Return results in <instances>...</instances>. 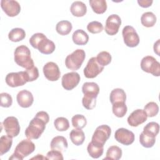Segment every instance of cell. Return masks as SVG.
<instances>
[{"mask_svg":"<svg viewBox=\"0 0 160 160\" xmlns=\"http://www.w3.org/2000/svg\"><path fill=\"white\" fill-rule=\"evenodd\" d=\"M49 121V116L48 112L43 111L38 112L25 130L26 138L29 139H38L44 131L46 124Z\"/></svg>","mask_w":160,"mask_h":160,"instance_id":"obj_1","label":"cell"},{"mask_svg":"<svg viewBox=\"0 0 160 160\" xmlns=\"http://www.w3.org/2000/svg\"><path fill=\"white\" fill-rule=\"evenodd\" d=\"M29 43L32 48L38 49L41 53L44 54L52 53L56 48L54 42L41 32L34 34L29 39Z\"/></svg>","mask_w":160,"mask_h":160,"instance_id":"obj_2","label":"cell"},{"mask_svg":"<svg viewBox=\"0 0 160 160\" xmlns=\"http://www.w3.org/2000/svg\"><path fill=\"white\" fill-rule=\"evenodd\" d=\"M14 59L18 66L26 69L34 66L33 59L31 57V51L25 45H21L16 48Z\"/></svg>","mask_w":160,"mask_h":160,"instance_id":"obj_3","label":"cell"},{"mask_svg":"<svg viewBox=\"0 0 160 160\" xmlns=\"http://www.w3.org/2000/svg\"><path fill=\"white\" fill-rule=\"evenodd\" d=\"M35 148V144L31 139H23L18 144L14 153L9 157V159L22 160L25 157L33 152Z\"/></svg>","mask_w":160,"mask_h":160,"instance_id":"obj_4","label":"cell"},{"mask_svg":"<svg viewBox=\"0 0 160 160\" xmlns=\"http://www.w3.org/2000/svg\"><path fill=\"white\" fill-rule=\"evenodd\" d=\"M85 58V51L83 49H78L67 56L65 59V65L70 70H78L82 66Z\"/></svg>","mask_w":160,"mask_h":160,"instance_id":"obj_5","label":"cell"},{"mask_svg":"<svg viewBox=\"0 0 160 160\" xmlns=\"http://www.w3.org/2000/svg\"><path fill=\"white\" fill-rule=\"evenodd\" d=\"M111 134V128L106 125L102 124L98 126L92 136L91 142L94 144L104 147L107 140L109 138Z\"/></svg>","mask_w":160,"mask_h":160,"instance_id":"obj_6","label":"cell"},{"mask_svg":"<svg viewBox=\"0 0 160 160\" xmlns=\"http://www.w3.org/2000/svg\"><path fill=\"white\" fill-rule=\"evenodd\" d=\"M141 68L143 71L154 76H160V63L151 56H145L141 59Z\"/></svg>","mask_w":160,"mask_h":160,"instance_id":"obj_7","label":"cell"},{"mask_svg":"<svg viewBox=\"0 0 160 160\" xmlns=\"http://www.w3.org/2000/svg\"><path fill=\"white\" fill-rule=\"evenodd\" d=\"M124 44L130 48H134L139 43V37L135 29L131 26H126L122 31Z\"/></svg>","mask_w":160,"mask_h":160,"instance_id":"obj_8","label":"cell"},{"mask_svg":"<svg viewBox=\"0 0 160 160\" xmlns=\"http://www.w3.org/2000/svg\"><path fill=\"white\" fill-rule=\"evenodd\" d=\"M6 134L11 138L16 137L20 132V125L18 119L14 116L6 118L2 122Z\"/></svg>","mask_w":160,"mask_h":160,"instance_id":"obj_9","label":"cell"},{"mask_svg":"<svg viewBox=\"0 0 160 160\" xmlns=\"http://www.w3.org/2000/svg\"><path fill=\"white\" fill-rule=\"evenodd\" d=\"M104 69V66L100 65L96 57L90 58L84 69V75L86 78H94Z\"/></svg>","mask_w":160,"mask_h":160,"instance_id":"obj_10","label":"cell"},{"mask_svg":"<svg viewBox=\"0 0 160 160\" xmlns=\"http://www.w3.org/2000/svg\"><path fill=\"white\" fill-rule=\"evenodd\" d=\"M6 84L12 88H16L24 85L27 82L24 71L8 73L5 78Z\"/></svg>","mask_w":160,"mask_h":160,"instance_id":"obj_11","label":"cell"},{"mask_svg":"<svg viewBox=\"0 0 160 160\" xmlns=\"http://www.w3.org/2000/svg\"><path fill=\"white\" fill-rule=\"evenodd\" d=\"M121 24V19L118 14H111L107 18L105 24V31L110 36L116 34Z\"/></svg>","mask_w":160,"mask_h":160,"instance_id":"obj_12","label":"cell"},{"mask_svg":"<svg viewBox=\"0 0 160 160\" xmlns=\"http://www.w3.org/2000/svg\"><path fill=\"white\" fill-rule=\"evenodd\" d=\"M80 79L79 74L76 72H71L64 74L62 77V86L64 89L71 91L78 85Z\"/></svg>","mask_w":160,"mask_h":160,"instance_id":"obj_13","label":"cell"},{"mask_svg":"<svg viewBox=\"0 0 160 160\" xmlns=\"http://www.w3.org/2000/svg\"><path fill=\"white\" fill-rule=\"evenodd\" d=\"M114 138L118 142L125 146H129L133 143L135 136L132 131L128 129L121 128L116 131Z\"/></svg>","mask_w":160,"mask_h":160,"instance_id":"obj_14","label":"cell"},{"mask_svg":"<svg viewBox=\"0 0 160 160\" xmlns=\"http://www.w3.org/2000/svg\"><path fill=\"white\" fill-rule=\"evenodd\" d=\"M1 6L5 14L9 17L16 16L21 11V6L16 1L2 0Z\"/></svg>","mask_w":160,"mask_h":160,"instance_id":"obj_15","label":"cell"},{"mask_svg":"<svg viewBox=\"0 0 160 160\" xmlns=\"http://www.w3.org/2000/svg\"><path fill=\"white\" fill-rule=\"evenodd\" d=\"M43 73L45 78L50 81H58L61 76L59 68L56 63L48 62L43 66Z\"/></svg>","mask_w":160,"mask_h":160,"instance_id":"obj_16","label":"cell"},{"mask_svg":"<svg viewBox=\"0 0 160 160\" xmlns=\"http://www.w3.org/2000/svg\"><path fill=\"white\" fill-rule=\"evenodd\" d=\"M148 118L147 114L144 109H138L132 111L128 116L127 121L129 125L132 127H137L144 123Z\"/></svg>","mask_w":160,"mask_h":160,"instance_id":"obj_17","label":"cell"},{"mask_svg":"<svg viewBox=\"0 0 160 160\" xmlns=\"http://www.w3.org/2000/svg\"><path fill=\"white\" fill-rule=\"evenodd\" d=\"M16 100L18 104L23 108H28L30 107L33 102H34V98L32 94L26 89L20 91L17 96H16Z\"/></svg>","mask_w":160,"mask_h":160,"instance_id":"obj_18","label":"cell"},{"mask_svg":"<svg viewBox=\"0 0 160 160\" xmlns=\"http://www.w3.org/2000/svg\"><path fill=\"white\" fill-rule=\"evenodd\" d=\"M82 92L84 95V96L97 98L99 92V87L96 82H86L82 86Z\"/></svg>","mask_w":160,"mask_h":160,"instance_id":"obj_19","label":"cell"},{"mask_svg":"<svg viewBox=\"0 0 160 160\" xmlns=\"http://www.w3.org/2000/svg\"><path fill=\"white\" fill-rule=\"evenodd\" d=\"M50 146L51 149L57 150L62 152L67 149L68 144L67 139L64 136H58L52 138Z\"/></svg>","mask_w":160,"mask_h":160,"instance_id":"obj_20","label":"cell"},{"mask_svg":"<svg viewBox=\"0 0 160 160\" xmlns=\"http://www.w3.org/2000/svg\"><path fill=\"white\" fill-rule=\"evenodd\" d=\"M70 11L74 16L82 17L87 12V7L83 2L76 1L72 3L70 7Z\"/></svg>","mask_w":160,"mask_h":160,"instance_id":"obj_21","label":"cell"},{"mask_svg":"<svg viewBox=\"0 0 160 160\" xmlns=\"http://www.w3.org/2000/svg\"><path fill=\"white\" fill-rule=\"evenodd\" d=\"M72 39L75 44L83 46L88 43L89 41V36L84 30L77 29L73 32Z\"/></svg>","mask_w":160,"mask_h":160,"instance_id":"obj_22","label":"cell"},{"mask_svg":"<svg viewBox=\"0 0 160 160\" xmlns=\"http://www.w3.org/2000/svg\"><path fill=\"white\" fill-rule=\"evenodd\" d=\"M69 138L72 142L76 146L82 144L85 140V134L81 129H74L69 134Z\"/></svg>","mask_w":160,"mask_h":160,"instance_id":"obj_23","label":"cell"},{"mask_svg":"<svg viewBox=\"0 0 160 160\" xmlns=\"http://www.w3.org/2000/svg\"><path fill=\"white\" fill-rule=\"evenodd\" d=\"M109 99L111 104H114L118 102H126V94L125 91L122 89L116 88L110 93Z\"/></svg>","mask_w":160,"mask_h":160,"instance_id":"obj_24","label":"cell"},{"mask_svg":"<svg viewBox=\"0 0 160 160\" xmlns=\"http://www.w3.org/2000/svg\"><path fill=\"white\" fill-rule=\"evenodd\" d=\"M89 2L92 11L98 14H103L107 9V2L105 0H89Z\"/></svg>","mask_w":160,"mask_h":160,"instance_id":"obj_25","label":"cell"},{"mask_svg":"<svg viewBox=\"0 0 160 160\" xmlns=\"http://www.w3.org/2000/svg\"><path fill=\"white\" fill-rule=\"evenodd\" d=\"M72 29V24L69 21H61L58 22L56 26L57 32L62 36H66L70 33Z\"/></svg>","mask_w":160,"mask_h":160,"instance_id":"obj_26","label":"cell"},{"mask_svg":"<svg viewBox=\"0 0 160 160\" xmlns=\"http://www.w3.org/2000/svg\"><path fill=\"white\" fill-rule=\"evenodd\" d=\"M26 37L25 31L19 28H16L12 29L9 34L8 38L12 42H19L23 40Z\"/></svg>","mask_w":160,"mask_h":160,"instance_id":"obj_27","label":"cell"},{"mask_svg":"<svg viewBox=\"0 0 160 160\" xmlns=\"http://www.w3.org/2000/svg\"><path fill=\"white\" fill-rule=\"evenodd\" d=\"M156 16L152 12H146L141 17V24L146 28L154 26L156 22Z\"/></svg>","mask_w":160,"mask_h":160,"instance_id":"obj_28","label":"cell"},{"mask_svg":"<svg viewBox=\"0 0 160 160\" xmlns=\"http://www.w3.org/2000/svg\"><path fill=\"white\" fill-rule=\"evenodd\" d=\"M122 150L117 146H110L106 152V156L104 159H110V160H118L121 159L122 156Z\"/></svg>","mask_w":160,"mask_h":160,"instance_id":"obj_29","label":"cell"},{"mask_svg":"<svg viewBox=\"0 0 160 160\" xmlns=\"http://www.w3.org/2000/svg\"><path fill=\"white\" fill-rule=\"evenodd\" d=\"M12 144V138L3 135L0 138V155L2 156L4 154L8 152L11 149Z\"/></svg>","mask_w":160,"mask_h":160,"instance_id":"obj_30","label":"cell"},{"mask_svg":"<svg viewBox=\"0 0 160 160\" xmlns=\"http://www.w3.org/2000/svg\"><path fill=\"white\" fill-rule=\"evenodd\" d=\"M140 144L144 148H152L156 142V137L148 133L142 132L139 135Z\"/></svg>","mask_w":160,"mask_h":160,"instance_id":"obj_31","label":"cell"},{"mask_svg":"<svg viewBox=\"0 0 160 160\" xmlns=\"http://www.w3.org/2000/svg\"><path fill=\"white\" fill-rule=\"evenodd\" d=\"M87 151L89 155L94 159H98L101 157L104 152V147L99 146L90 142L87 147Z\"/></svg>","mask_w":160,"mask_h":160,"instance_id":"obj_32","label":"cell"},{"mask_svg":"<svg viewBox=\"0 0 160 160\" xmlns=\"http://www.w3.org/2000/svg\"><path fill=\"white\" fill-rule=\"evenodd\" d=\"M112 110L113 114L118 118H122L127 112L128 108L124 102H118L112 104Z\"/></svg>","mask_w":160,"mask_h":160,"instance_id":"obj_33","label":"cell"},{"mask_svg":"<svg viewBox=\"0 0 160 160\" xmlns=\"http://www.w3.org/2000/svg\"><path fill=\"white\" fill-rule=\"evenodd\" d=\"M72 125L74 128L82 129L87 124L86 118L82 114H76L71 119Z\"/></svg>","mask_w":160,"mask_h":160,"instance_id":"obj_34","label":"cell"},{"mask_svg":"<svg viewBox=\"0 0 160 160\" xmlns=\"http://www.w3.org/2000/svg\"><path fill=\"white\" fill-rule=\"evenodd\" d=\"M54 125L58 131H66L69 128V121L64 117L57 118L54 121Z\"/></svg>","mask_w":160,"mask_h":160,"instance_id":"obj_35","label":"cell"},{"mask_svg":"<svg viewBox=\"0 0 160 160\" xmlns=\"http://www.w3.org/2000/svg\"><path fill=\"white\" fill-rule=\"evenodd\" d=\"M144 110L147 114L148 117L152 118L156 116L158 114L159 112V106L157 103L151 101L145 105Z\"/></svg>","mask_w":160,"mask_h":160,"instance_id":"obj_36","label":"cell"},{"mask_svg":"<svg viewBox=\"0 0 160 160\" xmlns=\"http://www.w3.org/2000/svg\"><path fill=\"white\" fill-rule=\"evenodd\" d=\"M159 131V125L156 122H150L148 123L143 128L142 132L148 133L153 136H156Z\"/></svg>","mask_w":160,"mask_h":160,"instance_id":"obj_37","label":"cell"},{"mask_svg":"<svg viewBox=\"0 0 160 160\" xmlns=\"http://www.w3.org/2000/svg\"><path fill=\"white\" fill-rule=\"evenodd\" d=\"M97 61L98 63L101 65L102 66H105L108 65L112 59L111 55L109 52L107 51H101L98 54L97 56L96 57Z\"/></svg>","mask_w":160,"mask_h":160,"instance_id":"obj_38","label":"cell"},{"mask_svg":"<svg viewBox=\"0 0 160 160\" xmlns=\"http://www.w3.org/2000/svg\"><path fill=\"white\" fill-rule=\"evenodd\" d=\"M103 25L101 22L94 21L88 23L87 26L88 31L92 34H98L103 30Z\"/></svg>","mask_w":160,"mask_h":160,"instance_id":"obj_39","label":"cell"},{"mask_svg":"<svg viewBox=\"0 0 160 160\" xmlns=\"http://www.w3.org/2000/svg\"><path fill=\"white\" fill-rule=\"evenodd\" d=\"M27 82H32L36 80L39 77V71L37 67L33 66L24 71Z\"/></svg>","mask_w":160,"mask_h":160,"instance_id":"obj_40","label":"cell"},{"mask_svg":"<svg viewBox=\"0 0 160 160\" xmlns=\"http://www.w3.org/2000/svg\"><path fill=\"white\" fill-rule=\"evenodd\" d=\"M1 96V106L3 108H9L12 104V98L11 96L6 92H2Z\"/></svg>","mask_w":160,"mask_h":160,"instance_id":"obj_41","label":"cell"},{"mask_svg":"<svg viewBox=\"0 0 160 160\" xmlns=\"http://www.w3.org/2000/svg\"><path fill=\"white\" fill-rule=\"evenodd\" d=\"M96 103V98H91L84 96L82 99V104L84 108L86 109L91 110L95 108Z\"/></svg>","mask_w":160,"mask_h":160,"instance_id":"obj_42","label":"cell"},{"mask_svg":"<svg viewBox=\"0 0 160 160\" xmlns=\"http://www.w3.org/2000/svg\"><path fill=\"white\" fill-rule=\"evenodd\" d=\"M47 159H58V160H62L64 159L62 153L61 151L57 150L49 151L46 154Z\"/></svg>","mask_w":160,"mask_h":160,"instance_id":"obj_43","label":"cell"},{"mask_svg":"<svg viewBox=\"0 0 160 160\" xmlns=\"http://www.w3.org/2000/svg\"><path fill=\"white\" fill-rule=\"evenodd\" d=\"M152 0H138V3L139 4V5L144 8L150 7L152 5Z\"/></svg>","mask_w":160,"mask_h":160,"instance_id":"obj_44","label":"cell"},{"mask_svg":"<svg viewBox=\"0 0 160 160\" xmlns=\"http://www.w3.org/2000/svg\"><path fill=\"white\" fill-rule=\"evenodd\" d=\"M153 49H154V52L158 56H159V39H158V41L154 44Z\"/></svg>","mask_w":160,"mask_h":160,"instance_id":"obj_45","label":"cell"},{"mask_svg":"<svg viewBox=\"0 0 160 160\" xmlns=\"http://www.w3.org/2000/svg\"><path fill=\"white\" fill-rule=\"evenodd\" d=\"M31 159H47L46 157H43V156H42V154H37V156L33 157V158H32Z\"/></svg>","mask_w":160,"mask_h":160,"instance_id":"obj_46","label":"cell"}]
</instances>
